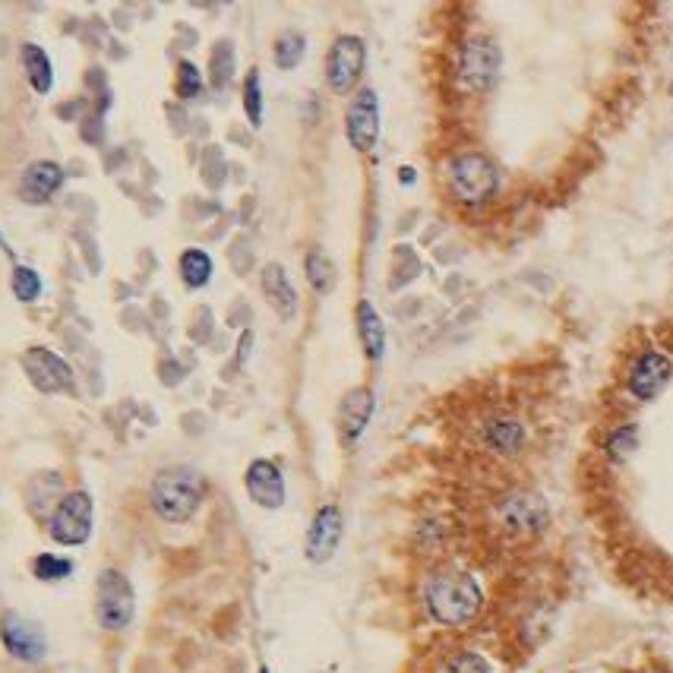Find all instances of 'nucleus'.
Instances as JSON below:
<instances>
[{
  "label": "nucleus",
  "instance_id": "f257e3e1",
  "mask_svg": "<svg viewBox=\"0 0 673 673\" xmlns=\"http://www.w3.org/2000/svg\"><path fill=\"white\" fill-rule=\"evenodd\" d=\"M421 598H424L430 620L440 626H449V629L468 626L484 607L481 582L474 579L471 572L455 569V566H443L437 572H430Z\"/></svg>",
  "mask_w": 673,
  "mask_h": 673
},
{
  "label": "nucleus",
  "instance_id": "f03ea898",
  "mask_svg": "<svg viewBox=\"0 0 673 673\" xmlns=\"http://www.w3.org/2000/svg\"><path fill=\"white\" fill-rule=\"evenodd\" d=\"M206 500V478L193 465H168L149 484V506L171 525L190 522Z\"/></svg>",
  "mask_w": 673,
  "mask_h": 673
},
{
  "label": "nucleus",
  "instance_id": "7ed1b4c3",
  "mask_svg": "<svg viewBox=\"0 0 673 673\" xmlns=\"http://www.w3.org/2000/svg\"><path fill=\"white\" fill-rule=\"evenodd\" d=\"M449 190L465 206H484L500 190V168L484 152H462L455 155L449 168Z\"/></svg>",
  "mask_w": 673,
  "mask_h": 673
},
{
  "label": "nucleus",
  "instance_id": "20e7f679",
  "mask_svg": "<svg viewBox=\"0 0 673 673\" xmlns=\"http://www.w3.org/2000/svg\"><path fill=\"white\" fill-rule=\"evenodd\" d=\"M136 617V591L121 569H102L95 579V620L108 632L130 629Z\"/></svg>",
  "mask_w": 673,
  "mask_h": 673
},
{
  "label": "nucleus",
  "instance_id": "39448f33",
  "mask_svg": "<svg viewBox=\"0 0 673 673\" xmlns=\"http://www.w3.org/2000/svg\"><path fill=\"white\" fill-rule=\"evenodd\" d=\"M95 506L86 490H70L54 503L48 516V534L61 547H83L92 538Z\"/></svg>",
  "mask_w": 673,
  "mask_h": 673
},
{
  "label": "nucleus",
  "instance_id": "423d86ee",
  "mask_svg": "<svg viewBox=\"0 0 673 673\" xmlns=\"http://www.w3.org/2000/svg\"><path fill=\"white\" fill-rule=\"evenodd\" d=\"M367 67V45L361 35H339L326 54V86L335 95H348Z\"/></svg>",
  "mask_w": 673,
  "mask_h": 673
},
{
  "label": "nucleus",
  "instance_id": "0eeeda50",
  "mask_svg": "<svg viewBox=\"0 0 673 673\" xmlns=\"http://www.w3.org/2000/svg\"><path fill=\"white\" fill-rule=\"evenodd\" d=\"M503 51L490 35H471L459 51V76L474 92H487L500 79Z\"/></svg>",
  "mask_w": 673,
  "mask_h": 673
},
{
  "label": "nucleus",
  "instance_id": "6e6552de",
  "mask_svg": "<svg viewBox=\"0 0 673 673\" xmlns=\"http://www.w3.org/2000/svg\"><path fill=\"white\" fill-rule=\"evenodd\" d=\"M673 380V361L658 348H645L626 367V392L636 402H655Z\"/></svg>",
  "mask_w": 673,
  "mask_h": 673
},
{
  "label": "nucleus",
  "instance_id": "1a4fd4ad",
  "mask_svg": "<svg viewBox=\"0 0 673 673\" xmlns=\"http://www.w3.org/2000/svg\"><path fill=\"white\" fill-rule=\"evenodd\" d=\"M0 642H4L7 655L23 661V664H38L48 655V639L38 623L26 620L23 613L4 610L0 613Z\"/></svg>",
  "mask_w": 673,
  "mask_h": 673
},
{
  "label": "nucleus",
  "instance_id": "9d476101",
  "mask_svg": "<svg viewBox=\"0 0 673 673\" xmlns=\"http://www.w3.org/2000/svg\"><path fill=\"white\" fill-rule=\"evenodd\" d=\"M19 367L29 376V383L45 392V395H61V392H70L73 389V370L70 364L61 358V354H54L51 348L45 345H32L23 351V358H19Z\"/></svg>",
  "mask_w": 673,
  "mask_h": 673
},
{
  "label": "nucleus",
  "instance_id": "9b49d317",
  "mask_svg": "<svg viewBox=\"0 0 673 673\" xmlns=\"http://www.w3.org/2000/svg\"><path fill=\"white\" fill-rule=\"evenodd\" d=\"M345 136L354 152H373L380 143V98L373 89H361L348 102L345 111Z\"/></svg>",
  "mask_w": 673,
  "mask_h": 673
},
{
  "label": "nucleus",
  "instance_id": "f8f14e48",
  "mask_svg": "<svg viewBox=\"0 0 673 673\" xmlns=\"http://www.w3.org/2000/svg\"><path fill=\"white\" fill-rule=\"evenodd\" d=\"M342 534H345V516L342 509L335 503H326L313 512V522L307 528V538H304V557L307 563L313 566H323L335 557V550L342 544Z\"/></svg>",
  "mask_w": 673,
  "mask_h": 673
},
{
  "label": "nucleus",
  "instance_id": "ddd939ff",
  "mask_svg": "<svg viewBox=\"0 0 673 673\" xmlns=\"http://www.w3.org/2000/svg\"><path fill=\"white\" fill-rule=\"evenodd\" d=\"M64 181H67V171L57 162L42 158V162H32L23 168L16 193L26 206H48L54 200V193L64 187Z\"/></svg>",
  "mask_w": 673,
  "mask_h": 673
},
{
  "label": "nucleus",
  "instance_id": "4468645a",
  "mask_svg": "<svg viewBox=\"0 0 673 673\" xmlns=\"http://www.w3.org/2000/svg\"><path fill=\"white\" fill-rule=\"evenodd\" d=\"M244 487L256 506L269 512L285 506V474L272 459H253L244 471Z\"/></svg>",
  "mask_w": 673,
  "mask_h": 673
},
{
  "label": "nucleus",
  "instance_id": "2eb2a0df",
  "mask_svg": "<svg viewBox=\"0 0 673 673\" xmlns=\"http://www.w3.org/2000/svg\"><path fill=\"white\" fill-rule=\"evenodd\" d=\"M373 411H376V395H373L370 386H354L342 395V402H339V440H342V446H354L364 437Z\"/></svg>",
  "mask_w": 673,
  "mask_h": 673
},
{
  "label": "nucleus",
  "instance_id": "dca6fc26",
  "mask_svg": "<svg viewBox=\"0 0 673 673\" xmlns=\"http://www.w3.org/2000/svg\"><path fill=\"white\" fill-rule=\"evenodd\" d=\"M260 288H263L266 304L279 313L282 320H294V313H298V291H294L285 266L266 263L263 272H260Z\"/></svg>",
  "mask_w": 673,
  "mask_h": 673
},
{
  "label": "nucleus",
  "instance_id": "f3484780",
  "mask_svg": "<svg viewBox=\"0 0 673 673\" xmlns=\"http://www.w3.org/2000/svg\"><path fill=\"white\" fill-rule=\"evenodd\" d=\"M525 424L512 414H493V418L484 424V443L490 452L497 455H519L525 449Z\"/></svg>",
  "mask_w": 673,
  "mask_h": 673
},
{
  "label": "nucleus",
  "instance_id": "a211bd4d",
  "mask_svg": "<svg viewBox=\"0 0 673 673\" xmlns=\"http://www.w3.org/2000/svg\"><path fill=\"white\" fill-rule=\"evenodd\" d=\"M503 519L516 531H538L547 522V506L541 497H534V493H516V497L506 500Z\"/></svg>",
  "mask_w": 673,
  "mask_h": 673
},
{
  "label": "nucleus",
  "instance_id": "6ab92c4d",
  "mask_svg": "<svg viewBox=\"0 0 673 673\" xmlns=\"http://www.w3.org/2000/svg\"><path fill=\"white\" fill-rule=\"evenodd\" d=\"M354 320H358V335H361V348L367 354V361H383L386 354V326L383 316L376 313V307L370 301H358V310H354Z\"/></svg>",
  "mask_w": 673,
  "mask_h": 673
},
{
  "label": "nucleus",
  "instance_id": "aec40b11",
  "mask_svg": "<svg viewBox=\"0 0 673 673\" xmlns=\"http://www.w3.org/2000/svg\"><path fill=\"white\" fill-rule=\"evenodd\" d=\"M19 57H23V70H26L29 86L38 95H48L51 86H54V67H51V57L45 54V48L35 45V42H26L23 51H19Z\"/></svg>",
  "mask_w": 673,
  "mask_h": 673
},
{
  "label": "nucleus",
  "instance_id": "412c9836",
  "mask_svg": "<svg viewBox=\"0 0 673 673\" xmlns=\"http://www.w3.org/2000/svg\"><path fill=\"white\" fill-rule=\"evenodd\" d=\"M177 272H181V282L187 288L200 291V288H206L212 282V272H215L212 256L206 250H200V247H187L181 253V260H177Z\"/></svg>",
  "mask_w": 673,
  "mask_h": 673
},
{
  "label": "nucleus",
  "instance_id": "4be33fe9",
  "mask_svg": "<svg viewBox=\"0 0 673 673\" xmlns=\"http://www.w3.org/2000/svg\"><path fill=\"white\" fill-rule=\"evenodd\" d=\"M304 275H307V282H310V288L316 294H332L335 282H339V279H335V263L329 260V253L323 247L307 250V256H304Z\"/></svg>",
  "mask_w": 673,
  "mask_h": 673
},
{
  "label": "nucleus",
  "instance_id": "5701e85b",
  "mask_svg": "<svg viewBox=\"0 0 673 673\" xmlns=\"http://www.w3.org/2000/svg\"><path fill=\"white\" fill-rule=\"evenodd\" d=\"M307 54V38L304 32L298 29H285L279 38H275V48H272V61L279 70H294Z\"/></svg>",
  "mask_w": 673,
  "mask_h": 673
},
{
  "label": "nucleus",
  "instance_id": "b1692460",
  "mask_svg": "<svg viewBox=\"0 0 673 673\" xmlns=\"http://www.w3.org/2000/svg\"><path fill=\"white\" fill-rule=\"evenodd\" d=\"M234 45L231 42H215V48H212V57H209V83L215 86V89H225V86H231V79H234Z\"/></svg>",
  "mask_w": 673,
  "mask_h": 673
},
{
  "label": "nucleus",
  "instance_id": "393cba45",
  "mask_svg": "<svg viewBox=\"0 0 673 673\" xmlns=\"http://www.w3.org/2000/svg\"><path fill=\"white\" fill-rule=\"evenodd\" d=\"M73 560L70 557H61V553H38L32 560V576L38 582H64L73 576Z\"/></svg>",
  "mask_w": 673,
  "mask_h": 673
},
{
  "label": "nucleus",
  "instance_id": "a878e982",
  "mask_svg": "<svg viewBox=\"0 0 673 673\" xmlns=\"http://www.w3.org/2000/svg\"><path fill=\"white\" fill-rule=\"evenodd\" d=\"M639 449V427L636 424H620V427H613L610 433H607V440H604V452L610 455L613 462H623V459H629L632 452Z\"/></svg>",
  "mask_w": 673,
  "mask_h": 673
},
{
  "label": "nucleus",
  "instance_id": "bb28decb",
  "mask_svg": "<svg viewBox=\"0 0 673 673\" xmlns=\"http://www.w3.org/2000/svg\"><path fill=\"white\" fill-rule=\"evenodd\" d=\"M10 288H13V298L19 304H35L42 298V275H38L32 266H16L13 269V279H10Z\"/></svg>",
  "mask_w": 673,
  "mask_h": 673
},
{
  "label": "nucleus",
  "instance_id": "cd10ccee",
  "mask_svg": "<svg viewBox=\"0 0 673 673\" xmlns=\"http://www.w3.org/2000/svg\"><path fill=\"white\" fill-rule=\"evenodd\" d=\"M244 114L250 127H263V79L260 70H247L244 76Z\"/></svg>",
  "mask_w": 673,
  "mask_h": 673
},
{
  "label": "nucleus",
  "instance_id": "c85d7f7f",
  "mask_svg": "<svg viewBox=\"0 0 673 673\" xmlns=\"http://www.w3.org/2000/svg\"><path fill=\"white\" fill-rule=\"evenodd\" d=\"M174 89L181 98H200V92L206 89V79L200 73V67H196L193 61H181L177 64V79H174Z\"/></svg>",
  "mask_w": 673,
  "mask_h": 673
},
{
  "label": "nucleus",
  "instance_id": "c756f323",
  "mask_svg": "<svg viewBox=\"0 0 673 673\" xmlns=\"http://www.w3.org/2000/svg\"><path fill=\"white\" fill-rule=\"evenodd\" d=\"M443 673H493V667L478 651H459L455 658H449Z\"/></svg>",
  "mask_w": 673,
  "mask_h": 673
},
{
  "label": "nucleus",
  "instance_id": "7c9ffc66",
  "mask_svg": "<svg viewBox=\"0 0 673 673\" xmlns=\"http://www.w3.org/2000/svg\"><path fill=\"white\" fill-rule=\"evenodd\" d=\"M399 181H402L405 187H411V184H414V168H402V171H399Z\"/></svg>",
  "mask_w": 673,
  "mask_h": 673
},
{
  "label": "nucleus",
  "instance_id": "2f4dec72",
  "mask_svg": "<svg viewBox=\"0 0 673 673\" xmlns=\"http://www.w3.org/2000/svg\"><path fill=\"white\" fill-rule=\"evenodd\" d=\"M260 673H269V667H266V664H263V667H260Z\"/></svg>",
  "mask_w": 673,
  "mask_h": 673
},
{
  "label": "nucleus",
  "instance_id": "473e14b6",
  "mask_svg": "<svg viewBox=\"0 0 673 673\" xmlns=\"http://www.w3.org/2000/svg\"><path fill=\"white\" fill-rule=\"evenodd\" d=\"M0 241H4V237H0Z\"/></svg>",
  "mask_w": 673,
  "mask_h": 673
}]
</instances>
